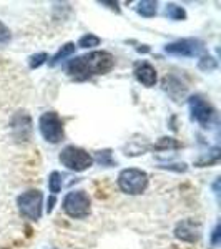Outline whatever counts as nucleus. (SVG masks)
Returning a JSON list of instances; mask_svg holds the SVG:
<instances>
[{"mask_svg":"<svg viewBox=\"0 0 221 249\" xmlns=\"http://www.w3.org/2000/svg\"><path fill=\"white\" fill-rule=\"evenodd\" d=\"M115 67V58L110 52L96 50L77 57L68 63V75L77 82H83L95 75H105Z\"/></svg>","mask_w":221,"mask_h":249,"instance_id":"1","label":"nucleus"},{"mask_svg":"<svg viewBox=\"0 0 221 249\" xmlns=\"http://www.w3.org/2000/svg\"><path fill=\"white\" fill-rule=\"evenodd\" d=\"M118 186L127 195H142L148 186V175L138 168H127L118 175Z\"/></svg>","mask_w":221,"mask_h":249,"instance_id":"2","label":"nucleus"},{"mask_svg":"<svg viewBox=\"0 0 221 249\" xmlns=\"http://www.w3.org/2000/svg\"><path fill=\"white\" fill-rule=\"evenodd\" d=\"M18 211L23 218L30 221H38L42 218V208H43V195L38 190H29L17 198Z\"/></svg>","mask_w":221,"mask_h":249,"instance_id":"3","label":"nucleus"},{"mask_svg":"<svg viewBox=\"0 0 221 249\" xmlns=\"http://www.w3.org/2000/svg\"><path fill=\"white\" fill-rule=\"evenodd\" d=\"M38 128L42 133L43 140L52 144H57L63 140L65 131H63V120L60 118L58 113L55 111H47L40 116L38 120Z\"/></svg>","mask_w":221,"mask_h":249,"instance_id":"4","label":"nucleus"},{"mask_svg":"<svg viewBox=\"0 0 221 249\" xmlns=\"http://www.w3.org/2000/svg\"><path fill=\"white\" fill-rule=\"evenodd\" d=\"M60 163L70 171H85L93 164V158L88 151L78 146H67L60 153Z\"/></svg>","mask_w":221,"mask_h":249,"instance_id":"5","label":"nucleus"},{"mask_svg":"<svg viewBox=\"0 0 221 249\" xmlns=\"http://www.w3.org/2000/svg\"><path fill=\"white\" fill-rule=\"evenodd\" d=\"M62 208L74 219L87 218L90 214V198L85 191H70L63 199Z\"/></svg>","mask_w":221,"mask_h":249,"instance_id":"6","label":"nucleus"},{"mask_svg":"<svg viewBox=\"0 0 221 249\" xmlns=\"http://www.w3.org/2000/svg\"><path fill=\"white\" fill-rule=\"evenodd\" d=\"M203 50V43L195 38H184L178 42L168 43L165 47V52L168 55H175V57H195Z\"/></svg>","mask_w":221,"mask_h":249,"instance_id":"7","label":"nucleus"},{"mask_svg":"<svg viewBox=\"0 0 221 249\" xmlns=\"http://www.w3.org/2000/svg\"><path fill=\"white\" fill-rule=\"evenodd\" d=\"M12 136L17 142H29L32 136V118L27 111H17L10 122Z\"/></svg>","mask_w":221,"mask_h":249,"instance_id":"8","label":"nucleus"},{"mask_svg":"<svg viewBox=\"0 0 221 249\" xmlns=\"http://www.w3.org/2000/svg\"><path fill=\"white\" fill-rule=\"evenodd\" d=\"M188 103H190L191 120L198 122L200 124H208V123H210V120H211L213 113H215V110H213V107L203 98L202 95L190 96Z\"/></svg>","mask_w":221,"mask_h":249,"instance_id":"9","label":"nucleus"},{"mask_svg":"<svg viewBox=\"0 0 221 249\" xmlns=\"http://www.w3.org/2000/svg\"><path fill=\"white\" fill-rule=\"evenodd\" d=\"M175 238L190 244L198 243V239L202 238V224L195 219L180 221L175 228Z\"/></svg>","mask_w":221,"mask_h":249,"instance_id":"10","label":"nucleus"},{"mask_svg":"<svg viewBox=\"0 0 221 249\" xmlns=\"http://www.w3.org/2000/svg\"><path fill=\"white\" fill-rule=\"evenodd\" d=\"M135 77L142 85L145 87H153L156 83V70L153 65L143 62L135 68Z\"/></svg>","mask_w":221,"mask_h":249,"instance_id":"11","label":"nucleus"},{"mask_svg":"<svg viewBox=\"0 0 221 249\" xmlns=\"http://www.w3.org/2000/svg\"><path fill=\"white\" fill-rule=\"evenodd\" d=\"M75 48H77V47H75V43H72V42L65 43V45H63V47L57 52V53H55L54 57H52L50 65L54 67V65H57V63L62 62V60H65L67 57H70V55L75 52Z\"/></svg>","mask_w":221,"mask_h":249,"instance_id":"12","label":"nucleus"},{"mask_svg":"<svg viewBox=\"0 0 221 249\" xmlns=\"http://www.w3.org/2000/svg\"><path fill=\"white\" fill-rule=\"evenodd\" d=\"M165 15H166L170 20H184L186 18V12H184L183 7H178L175 3H168L165 7Z\"/></svg>","mask_w":221,"mask_h":249,"instance_id":"13","label":"nucleus"},{"mask_svg":"<svg viewBox=\"0 0 221 249\" xmlns=\"http://www.w3.org/2000/svg\"><path fill=\"white\" fill-rule=\"evenodd\" d=\"M136 12H138L142 17H153L156 14V2H153V0H143V2L138 3Z\"/></svg>","mask_w":221,"mask_h":249,"instance_id":"14","label":"nucleus"},{"mask_svg":"<svg viewBox=\"0 0 221 249\" xmlns=\"http://www.w3.org/2000/svg\"><path fill=\"white\" fill-rule=\"evenodd\" d=\"M163 88H165V91H168V93H171V90H173V88L178 90V95H183L184 91H186V87H183V83H180L178 78H175V77H166V78H165L163 80Z\"/></svg>","mask_w":221,"mask_h":249,"instance_id":"15","label":"nucleus"},{"mask_svg":"<svg viewBox=\"0 0 221 249\" xmlns=\"http://www.w3.org/2000/svg\"><path fill=\"white\" fill-rule=\"evenodd\" d=\"M48 190L52 195H57L62 190V175L58 171L50 173V176H48Z\"/></svg>","mask_w":221,"mask_h":249,"instance_id":"16","label":"nucleus"},{"mask_svg":"<svg viewBox=\"0 0 221 249\" xmlns=\"http://www.w3.org/2000/svg\"><path fill=\"white\" fill-rule=\"evenodd\" d=\"M100 40L96 35L93 34H87V35H83L82 38L78 40V47H82V48H90V47H96V45H100Z\"/></svg>","mask_w":221,"mask_h":249,"instance_id":"17","label":"nucleus"},{"mask_svg":"<svg viewBox=\"0 0 221 249\" xmlns=\"http://www.w3.org/2000/svg\"><path fill=\"white\" fill-rule=\"evenodd\" d=\"M198 67H200V70H203V71H211L216 68V60L210 57V55H204L198 62Z\"/></svg>","mask_w":221,"mask_h":249,"instance_id":"18","label":"nucleus"},{"mask_svg":"<svg viewBox=\"0 0 221 249\" xmlns=\"http://www.w3.org/2000/svg\"><path fill=\"white\" fill-rule=\"evenodd\" d=\"M48 60V55L47 53H37V55H32L30 57V62H29V65L30 68H38V67H42L43 63H45Z\"/></svg>","mask_w":221,"mask_h":249,"instance_id":"19","label":"nucleus"},{"mask_svg":"<svg viewBox=\"0 0 221 249\" xmlns=\"http://www.w3.org/2000/svg\"><path fill=\"white\" fill-rule=\"evenodd\" d=\"M10 38H12V34H10L9 27L3 22H0V47L7 45V43L10 42Z\"/></svg>","mask_w":221,"mask_h":249,"instance_id":"20","label":"nucleus"},{"mask_svg":"<svg viewBox=\"0 0 221 249\" xmlns=\"http://www.w3.org/2000/svg\"><path fill=\"white\" fill-rule=\"evenodd\" d=\"M96 160H98V163H102L103 166H110V164H113V161H111V153L110 151H98L96 153Z\"/></svg>","mask_w":221,"mask_h":249,"instance_id":"21","label":"nucleus"},{"mask_svg":"<svg viewBox=\"0 0 221 249\" xmlns=\"http://www.w3.org/2000/svg\"><path fill=\"white\" fill-rule=\"evenodd\" d=\"M218 243H220V224H216L211 234V244L213 246H218Z\"/></svg>","mask_w":221,"mask_h":249,"instance_id":"22","label":"nucleus"}]
</instances>
